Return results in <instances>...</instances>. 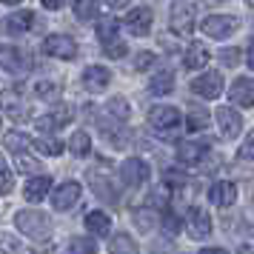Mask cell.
I'll use <instances>...</instances> for the list:
<instances>
[{
	"label": "cell",
	"mask_w": 254,
	"mask_h": 254,
	"mask_svg": "<svg viewBox=\"0 0 254 254\" xmlns=\"http://www.w3.org/2000/svg\"><path fill=\"white\" fill-rule=\"evenodd\" d=\"M3 146H6V151H9V154H20V151H26L29 146H32V140L26 137L23 131H6Z\"/></svg>",
	"instance_id": "44dd1931"
},
{
	"label": "cell",
	"mask_w": 254,
	"mask_h": 254,
	"mask_svg": "<svg viewBox=\"0 0 254 254\" xmlns=\"http://www.w3.org/2000/svg\"><path fill=\"white\" fill-rule=\"evenodd\" d=\"M74 14H77L80 20L97 17V0H74Z\"/></svg>",
	"instance_id": "d6a6232c"
},
{
	"label": "cell",
	"mask_w": 254,
	"mask_h": 254,
	"mask_svg": "<svg viewBox=\"0 0 254 254\" xmlns=\"http://www.w3.org/2000/svg\"><path fill=\"white\" fill-rule=\"evenodd\" d=\"M6 115H12V117H26V115H29V109H26V106H12V103H6Z\"/></svg>",
	"instance_id": "f6af8a7d"
},
{
	"label": "cell",
	"mask_w": 254,
	"mask_h": 254,
	"mask_svg": "<svg viewBox=\"0 0 254 254\" xmlns=\"http://www.w3.org/2000/svg\"><path fill=\"white\" fill-rule=\"evenodd\" d=\"M246 3H249V6H254V0H246Z\"/></svg>",
	"instance_id": "f5cc1de1"
},
{
	"label": "cell",
	"mask_w": 254,
	"mask_h": 254,
	"mask_svg": "<svg viewBox=\"0 0 254 254\" xmlns=\"http://www.w3.org/2000/svg\"><path fill=\"white\" fill-rule=\"evenodd\" d=\"M117 29H120V23H117L115 14H106V17H100V20H97V37H100L103 43H106V40H115Z\"/></svg>",
	"instance_id": "cb8c5ba5"
},
{
	"label": "cell",
	"mask_w": 254,
	"mask_h": 254,
	"mask_svg": "<svg viewBox=\"0 0 254 254\" xmlns=\"http://www.w3.org/2000/svg\"><path fill=\"white\" fill-rule=\"evenodd\" d=\"M237 29H240V20L237 17H229V14H214V17H206L203 20V32L208 37H214V40H226Z\"/></svg>",
	"instance_id": "277c9868"
},
{
	"label": "cell",
	"mask_w": 254,
	"mask_h": 254,
	"mask_svg": "<svg viewBox=\"0 0 254 254\" xmlns=\"http://www.w3.org/2000/svg\"><path fill=\"white\" fill-rule=\"evenodd\" d=\"M208 197H211V203L220 208H229L237 203V186L229 183V180H220V183L211 186V191H208Z\"/></svg>",
	"instance_id": "9a60e30c"
},
{
	"label": "cell",
	"mask_w": 254,
	"mask_h": 254,
	"mask_svg": "<svg viewBox=\"0 0 254 254\" xmlns=\"http://www.w3.org/2000/svg\"><path fill=\"white\" fill-rule=\"evenodd\" d=\"M208 60H211V52H208L206 43H200V40L189 43V49H186V58H183L186 69H203Z\"/></svg>",
	"instance_id": "2e32d148"
},
{
	"label": "cell",
	"mask_w": 254,
	"mask_h": 254,
	"mask_svg": "<svg viewBox=\"0 0 254 254\" xmlns=\"http://www.w3.org/2000/svg\"><path fill=\"white\" fill-rule=\"evenodd\" d=\"M0 63H3V69L12 71V74H23L29 69V58H26L20 49H12V46L0 49Z\"/></svg>",
	"instance_id": "5bb4252c"
},
{
	"label": "cell",
	"mask_w": 254,
	"mask_h": 254,
	"mask_svg": "<svg viewBox=\"0 0 254 254\" xmlns=\"http://www.w3.org/2000/svg\"><path fill=\"white\" fill-rule=\"evenodd\" d=\"M166 203H169V194H166V191H160V189H157V191H154V194H149V206H166Z\"/></svg>",
	"instance_id": "b9f144b4"
},
{
	"label": "cell",
	"mask_w": 254,
	"mask_h": 254,
	"mask_svg": "<svg viewBox=\"0 0 254 254\" xmlns=\"http://www.w3.org/2000/svg\"><path fill=\"white\" fill-rule=\"evenodd\" d=\"M40 3H43L46 9H60V6H63L66 0H40Z\"/></svg>",
	"instance_id": "bcb514c9"
},
{
	"label": "cell",
	"mask_w": 254,
	"mask_h": 254,
	"mask_svg": "<svg viewBox=\"0 0 254 254\" xmlns=\"http://www.w3.org/2000/svg\"><path fill=\"white\" fill-rule=\"evenodd\" d=\"M186 231H189L191 240H206L211 234V217L200 206H191L186 211Z\"/></svg>",
	"instance_id": "3957f363"
},
{
	"label": "cell",
	"mask_w": 254,
	"mask_h": 254,
	"mask_svg": "<svg viewBox=\"0 0 254 254\" xmlns=\"http://www.w3.org/2000/svg\"><path fill=\"white\" fill-rule=\"evenodd\" d=\"M200 254H229V252H223V249H203Z\"/></svg>",
	"instance_id": "c3c4849f"
},
{
	"label": "cell",
	"mask_w": 254,
	"mask_h": 254,
	"mask_svg": "<svg viewBox=\"0 0 254 254\" xmlns=\"http://www.w3.org/2000/svg\"><path fill=\"white\" fill-rule=\"evenodd\" d=\"M77 200H80V183H74V180H66L63 186H58V189L52 191V206L58 208V211L71 208Z\"/></svg>",
	"instance_id": "8fae6325"
},
{
	"label": "cell",
	"mask_w": 254,
	"mask_h": 254,
	"mask_svg": "<svg viewBox=\"0 0 254 254\" xmlns=\"http://www.w3.org/2000/svg\"><path fill=\"white\" fill-rule=\"evenodd\" d=\"M237 157H240L243 163H254V131L246 137V143H243L240 151H237Z\"/></svg>",
	"instance_id": "d590c367"
},
{
	"label": "cell",
	"mask_w": 254,
	"mask_h": 254,
	"mask_svg": "<svg viewBox=\"0 0 254 254\" xmlns=\"http://www.w3.org/2000/svg\"><path fill=\"white\" fill-rule=\"evenodd\" d=\"M120 180L126 186H131V189H137V186H143L149 180V166L143 160H137V157H128L120 166Z\"/></svg>",
	"instance_id": "52a82bcc"
},
{
	"label": "cell",
	"mask_w": 254,
	"mask_h": 254,
	"mask_svg": "<svg viewBox=\"0 0 254 254\" xmlns=\"http://www.w3.org/2000/svg\"><path fill=\"white\" fill-rule=\"evenodd\" d=\"M149 123L154 128H174L183 123V117H180V112L174 109V106H151L149 109Z\"/></svg>",
	"instance_id": "9c48e42d"
},
{
	"label": "cell",
	"mask_w": 254,
	"mask_h": 254,
	"mask_svg": "<svg viewBox=\"0 0 254 254\" xmlns=\"http://www.w3.org/2000/svg\"><path fill=\"white\" fill-rule=\"evenodd\" d=\"M154 60H157V55H151V52H137V58H134V69L146 71V69L154 66Z\"/></svg>",
	"instance_id": "8d00e7d4"
},
{
	"label": "cell",
	"mask_w": 254,
	"mask_h": 254,
	"mask_svg": "<svg viewBox=\"0 0 254 254\" xmlns=\"http://www.w3.org/2000/svg\"><path fill=\"white\" fill-rule=\"evenodd\" d=\"M246 60H249V66L254 69V40H249V58Z\"/></svg>",
	"instance_id": "7dc6e473"
},
{
	"label": "cell",
	"mask_w": 254,
	"mask_h": 254,
	"mask_svg": "<svg viewBox=\"0 0 254 254\" xmlns=\"http://www.w3.org/2000/svg\"><path fill=\"white\" fill-rule=\"evenodd\" d=\"M109 252L112 254H140L137 243L131 240L128 234H115V237L109 240Z\"/></svg>",
	"instance_id": "7402d4cb"
},
{
	"label": "cell",
	"mask_w": 254,
	"mask_h": 254,
	"mask_svg": "<svg viewBox=\"0 0 254 254\" xmlns=\"http://www.w3.org/2000/svg\"><path fill=\"white\" fill-rule=\"evenodd\" d=\"M208 154V146L206 143H180L177 146V160L180 163H186V166H194V163H200L203 157Z\"/></svg>",
	"instance_id": "ac0fdd59"
},
{
	"label": "cell",
	"mask_w": 254,
	"mask_h": 254,
	"mask_svg": "<svg viewBox=\"0 0 254 254\" xmlns=\"http://www.w3.org/2000/svg\"><path fill=\"white\" fill-rule=\"evenodd\" d=\"M63 146H66L63 140H58V137H46V134L35 140V149L40 151V154H46V157H58V154H63Z\"/></svg>",
	"instance_id": "603a6c76"
},
{
	"label": "cell",
	"mask_w": 254,
	"mask_h": 254,
	"mask_svg": "<svg viewBox=\"0 0 254 254\" xmlns=\"http://www.w3.org/2000/svg\"><path fill=\"white\" fill-rule=\"evenodd\" d=\"M109 83H112V71L106 69V66H89V69L83 71V86L94 94L109 89Z\"/></svg>",
	"instance_id": "4fadbf2b"
},
{
	"label": "cell",
	"mask_w": 254,
	"mask_h": 254,
	"mask_svg": "<svg viewBox=\"0 0 254 254\" xmlns=\"http://www.w3.org/2000/svg\"><path fill=\"white\" fill-rule=\"evenodd\" d=\"M103 55L112 58V60H120L123 55H128V49H126V43H123L120 37H115V40H106L103 43Z\"/></svg>",
	"instance_id": "836d02e7"
},
{
	"label": "cell",
	"mask_w": 254,
	"mask_h": 254,
	"mask_svg": "<svg viewBox=\"0 0 254 254\" xmlns=\"http://www.w3.org/2000/svg\"><path fill=\"white\" fill-rule=\"evenodd\" d=\"M52 117H55V123H58V128H60V126H66V123L71 120V109H69V106H58V109L52 112Z\"/></svg>",
	"instance_id": "ab89813d"
},
{
	"label": "cell",
	"mask_w": 254,
	"mask_h": 254,
	"mask_svg": "<svg viewBox=\"0 0 254 254\" xmlns=\"http://www.w3.org/2000/svg\"><path fill=\"white\" fill-rule=\"evenodd\" d=\"M83 223H86V229L92 231L94 237H106L109 229H112V220H109L106 211H89V214L83 217Z\"/></svg>",
	"instance_id": "ffe728a7"
},
{
	"label": "cell",
	"mask_w": 254,
	"mask_h": 254,
	"mask_svg": "<svg viewBox=\"0 0 254 254\" xmlns=\"http://www.w3.org/2000/svg\"><path fill=\"white\" fill-rule=\"evenodd\" d=\"M191 92L197 97H206V100L220 97V92H223V74L220 71H203V74H197L194 80H191Z\"/></svg>",
	"instance_id": "7a4b0ae2"
},
{
	"label": "cell",
	"mask_w": 254,
	"mask_h": 254,
	"mask_svg": "<svg viewBox=\"0 0 254 254\" xmlns=\"http://www.w3.org/2000/svg\"><path fill=\"white\" fill-rule=\"evenodd\" d=\"M37 128H40V131H55L58 123H55V117L49 115V117H40V120H37Z\"/></svg>",
	"instance_id": "ee69618b"
},
{
	"label": "cell",
	"mask_w": 254,
	"mask_h": 254,
	"mask_svg": "<svg viewBox=\"0 0 254 254\" xmlns=\"http://www.w3.org/2000/svg\"><path fill=\"white\" fill-rule=\"evenodd\" d=\"M3 3H9V6H12V3H20V0H3Z\"/></svg>",
	"instance_id": "816d5d0a"
},
{
	"label": "cell",
	"mask_w": 254,
	"mask_h": 254,
	"mask_svg": "<svg viewBox=\"0 0 254 254\" xmlns=\"http://www.w3.org/2000/svg\"><path fill=\"white\" fill-rule=\"evenodd\" d=\"M149 89L151 94H169L174 89V77H172V71H160V74H154L149 83Z\"/></svg>",
	"instance_id": "4316f807"
},
{
	"label": "cell",
	"mask_w": 254,
	"mask_h": 254,
	"mask_svg": "<svg viewBox=\"0 0 254 254\" xmlns=\"http://www.w3.org/2000/svg\"><path fill=\"white\" fill-rule=\"evenodd\" d=\"M220 60H223V66H237L240 63V49H223L220 52Z\"/></svg>",
	"instance_id": "f35d334b"
},
{
	"label": "cell",
	"mask_w": 254,
	"mask_h": 254,
	"mask_svg": "<svg viewBox=\"0 0 254 254\" xmlns=\"http://www.w3.org/2000/svg\"><path fill=\"white\" fill-rule=\"evenodd\" d=\"M206 123H208V112L200 109V106H191V109H189V117H186V128H189V131H203Z\"/></svg>",
	"instance_id": "d4e9b609"
},
{
	"label": "cell",
	"mask_w": 254,
	"mask_h": 254,
	"mask_svg": "<svg viewBox=\"0 0 254 254\" xmlns=\"http://www.w3.org/2000/svg\"><path fill=\"white\" fill-rule=\"evenodd\" d=\"M14 186V177H12V169L9 166H3V194H9Z\"/></svg>",
	"instance_id": "7bdbcfd3"
},
{
	"label": "cell",
	"mask_w": 254,
	"mask_h": 254,
	"mask_svg": "<svg viewBox=\"0 0 254 254\" xmlns=\"http://www.w3.org/2000/svg\"><path fill=\"white\" fill-rule=\"evenodd\" d=\"M214 117H217V123H220V131H223V137L234 140L237 134H240L243 117H240V112H237V109H231V106H220L217 112H214Z\"/></svg>",
	"instance_id": "ba28073f"
},
{
	"label": "cell",
	"mask_w": 254,
	"mask_h": 254,
	"mask_svg": "<svg viewBox=\"0 0 254 254\" xmlns=\"http://www.w3.org/2000/svg\"><path fill=\"white\" fill-rule=\"evenodd\" d=\"M14 226L23 231L29 240L43 243L46 237H52V220H49L46 214H40V211H32V208L17 211V214H14Z\"/></svg>",
	"instance_id": "6da1fadb"
},
{
	"label": "cell",
	"mask_w": 254,
	"mask_h": 254,
	"mask_svg": "<svg viewBox=\"0 0 254 254\" xmlns=\"http://www.w3.org/2000/svg\"><path fill=\"white\" fill-rule=\"evenodd\" d=\"M157 223H160V214L151 211V208H143V211L134 214V226H137V231H151Z\"/></svg>",
	"instance_id": "f1b7e54d"
},
{
	"label": "cell",
	"mask_w": 254,
	"mask_h": 254,
	"mask_svg": "<svg viewBox=\"0 0 254 254\" xmlns=\"http://www.w3.org/2000/svg\"><path fill=\"white\" fill-rule=\"evenodd\" d=\"M169 26L174 35H191L194 29V6L191 3H174L169 14Z\"/></svg>",
	"instance_id": "5b68a950"
},
{
	"label": "cell",
	"mask_w": 254,
	"mask_h": 254,
	"mask_svg": "<svg viewBox=\"0 0 254 254\" xmlns=\"http://www.w3.org/2000/svg\"><path fill=\"white\" fill-rule=\"evenodd\" d=\"M14 163L20 166V172H37L40 169V163L32 160V157H26V151H20V154H14Z\"/></svg>",
	"instance_id": "74e56055"
},
{
	"label": "cell",
	"mask_w": 254,
	"mask_h": 254,
	"mask_svg": "<svg viewBox=\"0 0 254 254\" xmlns=\"http://www.w3.org/2000/svg\"><path fill=\"white\" fill-rule=\"evenodd\" d=\"M32 23H35V14L29 12V9H23V12H14L6 17V32L9 35H23V32L32 29Z\"/></svg>",
	"instance_id": "d6986e66"
},
{
	"label": "cell",
	"mask_w": 254,
	"mask_h": 254,
	"mask_svg": "<svg viewBox=\"0 0 254 254\" xmlns=\"http://www.w3.org/2000/svg\"><path fill=\"white\" fill-rule=\"evenodd\" d=\"M160 226H163V231H166L169 237H174L177 231L183 229V220L177 217V214H172V211H163L160 214Z\"/></svg>",
	"instance_id": "e575fe53"
},
{
	"label": "cell",
	"mask_w": 254,
	"mask_h": 254,
	"mask_svg": "<svg viewBox=\"0 0 254 254\" xmlns=\"http://www.w3.org/2000/svg\"><path fill=\"white\" fill-rule=\"evenodd\" d=\"M237 254H254V243H252V246H243V249H240Z\"/></svg>",
	"instance_id": "681fc988"
},
{
	"label": "cell",
	"mask_w": 254,
	"mask_h": 254,
	"mask_svg": "<svg viewBox=\"0 0 254 254\" xmlns=\"http://www.w3.org/2000/svg\"><path fill=\"white\" fill-rule=\"evenodd\" d=\"M229 100L237 103V106H243V109H252L254 106V80L252 77H237V80L231 83Z\"/></svg>",
	"instance_id": "7c38bea8"
},
{
	"label": "cell",
	"mask_w": 254,
	"mask_h": 254,
	"mask_svg": "<svg viewBox=\"0 0 254 254\" xmlns=\"http://www.w3.org/2000/svg\"><path fill=\"white\" fill-rule=\"evenodd\" d=\"M89 183H92L94 194L100 197V200H117V194L112 191V186L106 183L103 177H97V174H92V172H89Z\"/></svg>",
	"instance_id": "f546056e"
},
{
	"label": "cell",
	"mask_w": 254,
	"mask_h": 254,
	"mask_svg": "<svg viewBox=\"0 0 254 254\" xmlns=\"http://www.w3.org/2000/svg\"><path fill=\"white\" fill-rule=\"evenodd\" d=\"M43 52L52 55V58H58V60H71L77 55V43L69 35H49L43 40Z\"/></svg>",
	"instance_id": "8992f818"
},
{
	"label": "cell",
	"mask_w": 254,
	"mask_h": 254,
	"mask_svg": "<svg viewBox=\"0 0 254 254\" xmlns=\"http://www.w3.org/2000/svg\"><path fill=\"white\" fill-rule=\"evenodd\" d=\"M106 3H109V6H123L126 0H106Z\"/></svg>",
	"instance_id": "f907efd6"
},
{
	"label": "cell",
	"mask_w": 254,
	"mask_h": 254,
	"mask_svg": "<svg viewBox=\"0 0 254 254\" xmlns=\"http://www.w3.org/2000/svg\"><path fill=\"white\" fill-rule=\"evenodd\" d=\"M123 26H126L134 37H146L151 32V9H146V6L131 9V12L126 14V20H123Z\"/></svg>",
	"instance_id": "30bf717a"
},
{
	"label": "cell",
	"mask_w": 254,
	"mask_h": 254,
	"mask_svg": "<svg viewBox=\"0 0 254 254\" xmlns=\"http://www.w3.org/2000/svg\"><path fill=\"white\" fill-rule=\"evenodd\" d=\"M52 191V177L49 174H40L35 180H29L23 189V197L29 203H40V200H46V194Z\"/></svg>",
	"instance_id": "e0dca14e"
},
{
	"label": "cell",
	"mask_w": 254,
	"mask_h": 254,
	"mask_svg": "<svg viewBox=\"0 0 254 254\" xmlns=\"http://www.w3.org/2000/svg\"><path fill=\"white\" fill-rule=\"evenodd\" d=\"M92 237H74V240L69 243V254H94L97 252V243H94Z\"/></svg>",
	"instance_id": "4dcf8cb0"
},
{
	"label": "cell",
	"mask_w": 254,
	"mask_h": 254,
	"mask_svg": "<svg viewBox=\"0 0 254 254\" xmlns=\"http://www.w3.org/2000/svg\"><path fill=\"white\" fill-rule=\"evenodd\" d=\"M106 112H109V115L115 117V120H123V123H126L128 115H131V109H128V103L123 100V97H115V100H109Z\"/></svg>",
	"instance_id": "1f68e13d"
},
{
	"label": "cell",
	"mask_w": 254,
	"mask_h": 254,
	"mask_svg": "<svg viewBox=\"0 0 254 254\" xmlns=\"http://www.w3.org/2000/svg\"><path fill=\"white\" fill-rule=\"evenodd\" d=\"M163 183H166V186H174V189H177V186L183 189V186H186V174H180V172H172V169H169V172L163 174Z\"/></svg>",
	"instance_id": "60d3db41"
},
{
	"label": "cell",
	"mask_w": 254,
	"mask_h": 254,
	"mask_svg": "<svg viewBox=\"0 0 254 254\" xmlns=\"http://www.w3.org/2000/svg\"><path fill=\"white\" fill-rule=\"evenodd\" d=\"M69 149L77 154V157H83V154H89L92 151V137L86 134V131H74L69 137Z\"/></svg>",
	"instance_id": "83f0119b"
},
{
	"label": "cell",
	"mask_w": 254,
	"mask_h": 254,
	"mask_svg": "<svg viewBox=\"0 0 254 254\" xmlns=\"http://www.w3.org/2000/svg\"><path fill=\"white\" fill-rule=\"evenodd\" d=\"M35 94L40 97V100H58V97H60V83L52 80V77H46V80H37Z\"/></svg>",
	"instance_id": "484cf974"
}]
</instances>
